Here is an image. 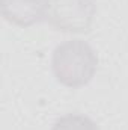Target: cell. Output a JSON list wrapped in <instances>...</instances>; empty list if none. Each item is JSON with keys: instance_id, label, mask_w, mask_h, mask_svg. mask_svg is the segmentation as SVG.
Returning <instances> with one entry per match:
<instances>
[{"instance_id": "cell-1", "label": "cell", "mask_w": 128, "mask_h": 130, "mask_svg": "<svg viewBox=\"0 0 128 130\" xmlns=\"http://www.w3.org/2000/svg\"><path fill=\"white\" fill-rule=\"evenodd\" d=\"M98 58L95 50L83 39H68L59 44L51 58L56 79L69 88L86 85L95 74Z\"/></svg>"}, {"instance_id": "cell-2", "label": "cell", "mask_w": 128, "mask_h": 130, "mask_svg": "<svg viewBox=\"0 0 128 130\" xmlns=\"http://www.w3.org/2000/svg\"><path fill=\"white\" fill-rule=\"evenodd\" d=\"M95 9V0H48L47 18L57 30L84 32L92 24Z\"/></svg>"}, {"instance_id": "cell-3", "label": "cell", "mask_w": 128, "mask_h": 130, "mask_svg": "<svg viewBox=\"0 0 128 130\" xmlns=\"http://www.w3.org/2000/svg\"><path fill=\"white\" fill-rule=\"evenodd\" d=\"M48 0H2L3 17L18 26H32L47 17Z\"/></svg>"}, {"instance_id": "cell-4", "label": "cell", "mask_w": 128, "mask_h": 130, "mask_svg": "<svg viewBox=\"0 0 128 130\" xmlns=\"http://www.w3.org/2000/svg\"><path fill=\"white\" fill-rule=\"evenodd\" d=\"M51 130H99L94 120L81 113H66L60 117Z\"/></svg>"}]
</instances>
